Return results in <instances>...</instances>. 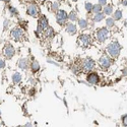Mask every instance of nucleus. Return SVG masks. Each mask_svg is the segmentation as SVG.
I'll use <instances>...</instances> for the list:
<instances>
[{
    "label": "nucleus",
    "mask_w": 127,
    "mask_h": 127,
    "mask_svg": "<svg viewBox=\"0 0 127 127\" xmlns=\"http://www.w3.org/2000/svg\"><path fill=\"white\" fill-rule=\"evenodd\" d=\"M84 8H86V10L88 11V13H91V12H93L94 4H92L91 2H86V4H84Z\"/></svg>",
    "instance_id": "a878e982"
},
{
    "label": "nucleus",
    "mask_w": 127,
    "mask_h": 127,
    "mask_svg": "<svg viewBox=\"0 0 127 127\" xmlns=\"http://www.w3.org/2000/svg\"><path fill=\"white\" fill-rule=\"evenodd\" d=\"M102 11H103V6H102L100 3L94 5V8H93V13H94V14H97V13L102 12Z\"/></svg>",
    "instance_id": "4be33fe9"
},
{
    "label": "nucleus",
    "mask_w": 127,
    "mask_h": 127,
    "mask_svg": "<svg viewBox=\"0 0 127 127\" xmlns=\"http://www.w3.org/2000/svg\"><path fill=\"white\" fill-rule=\"evenodd\" d=\"M14 54H15V50H14L13 46L10 44L5 45V47L3 48V55L5 56V58L11 59L14 56Z\"/></svg>",
    "instance_id": "0eeeda50"
},
{
    "label": "nucleus",
    "mask_w": 127,
    "mask_h": 127,
    "mask_svg": "<svg viewBox=\"0 0 127 127\" xmlns=\"http://www.w3.org/2000/svg\"><path fill=\"white\" fill-rule=\"evenodd\" d=\"M17 65L18 67L22 69V70H27L29 68V59L28 58H23V59H20L17 63Z\"/></svg>",
    "instance_id": "ddd939ff"
},
{
    "label": "nucleus",
    "mask_w": 127,
    "mask_h": 127,
    "mask_svg": "<svg viewBox=\"0 0 127 127\" xmlns=\"http://www.w3.org/2000/svg\"><path fill=\"white\" fill-rule=\"evenodd\" d=\"M99 3H100L102 6H105V5H107L108 0H99Z\"/></svg>",
    "instance_id": "c756f323"
},
{
    "label": "nucleus",
    "mask_w": 127,
    "mask_h": 127,
    "mask_svg": "<svg viewBox=\"0 0 127 127\" xmlns=\"http://www.w3.org/2000/svg\"><path fill=\"white\" fill-rule=\"evenodd\" d=\"M8 10H9V13H10V15H11V16H16V15L18 14L17 9H16L15 7L11 6V5L8 6Z\"/></svg>",
    "instance_id": "b1692460"
},
{
    "label": "nucleus",
    "mask_w": 127,
    "mask_h": 127,
    "mask_svg": "<svg viewBox=\"0 0 127 127\" xmlns=\"http://www.w3.org/2000/svg\"><path fill=\"white\" fill-rule=\"evenodd\" d=\"M31 68H32V71H33V73H36L40 70V64L39 62L37 60H33L31 63Z\"/></svg>",
    "instance_id": "a211bd4d"
},
{
    "label": "nucleus",
    "mask_w": 127,
    "mask_h": 127,
    "mask_svg": "<svg viewBox=\"0 0 127 127\" xmlns=\"http://www.w3.org/2000/svg\"><path fill=\"white\" fill-rule=\"evenodd\" d=\"M26 126H32V123H27Z\"/></svg>",
    "instance_id": "f704fd0d"
},
{
    "label": "nucleus",
    "mask_w": 127,
    "mask_h": 127,
    "mask_svg": "<svg viewBox=\"0 0 127 127\" xmlns=\"http://www.w3.org/2000/svg\"><path fill=\"white\" fill-rule=\"evenodd\" d=\"M67 20H69V18L65 10H58L56 12V23L59 26H64L66 25Z\"/></svg>",
    "instance_id": "20e7f679"
},
{
    "label": "nucleus",
    "mask_w": 127,
    "mask_h": 127,
    "mask_svg": "<svg viewBox=\"0 0 127 127\" xmlns=\"http://www.w3.org/2000/svg\"><path fill=\"white\" fill-rule=\"evenodd\" d=\"M68 18H69L70 22H72V23L76 22V20H77V12H76V10L72 9L71 11L69 12V14H68Z\"/></svg>",
    "instance_id": "6ab92c4d"
},
{
    "label": "nucleus",
    "mask_w": 127,
    "mask_h": 127,
    "mask_svg": "<svg viewBox=\"0 0 127 127\" xmlns=\"http://www.w3.org/2000/svg\"><path fill=\"white\" fill-rule=\"evenodd\" d=\"M78 27L81 30H86L89 27V22L87 18H79L78 19Z\"/></svg>",
    "instance_id": "2eb2a0df"
},
{
    "label": "nucleus",
    "mask_w": 127,
    "mask_h": 127,
    "mask_svg": "<svg viewBox=\"0 0 127 127\" xmlns=\"http://www.w3.org/2000/svg\"><path fill=\"white\" fill-rule=\"evenodd\" d=\"M114 10H113V6L111 4H107V5H105L104 8H103V12L106 14V15H111L113 14L114 12Z\"/></svg>",
    "instance_id": "dca6fc26"
},
{
    "label": "nucleus",
    "mask_w": 127,
    "mask_h": 127,
    "mask_svg": "<svg viewBox=\"0 0 127 127\" xmlns=\"http://www.w3.org/2000/svg\"><path fill=\"white\" fill-rule=\"evenodd\" d=\"M65 31L70 35H75L77 32V29H76V26L71 22V23H68L65 25Z\"/></svg>",
    "instance_id": "f8f14e48"
},
{
    "label": "nucleus",
    "mask_w": 127,
    "mask_h": 127,
    "mask_svg": "<svg viewBox=\"0 0 127 127\" xmlns=\"http://www.w3.org/2000/svg\"><path fill=\"white\" fill-rule=\"evenodd\" d=\"M122 16H123V14H122V11L120 9H117L116 11L113 13V17L116 19V20H120V19H122Z\"/></svg>",
    "instance_id": "5701e85b"
},
{
    "label": "nucleus",
    "mask_w": 127,
    "mask_h": 127,
    "mask_svg": "<svg viewBox=\"0 0 127 127\" xmlns=\"http://www.w3.org/2000/svg\"><path fill=\"white\" fill-rule=\"evenodd\" d=\"M27 13L32 17H37L39 15V8L35 3H30L27 7Z\"/></svg>",
    "instance_id": "6e6552de"
},
{
    "label": "nucleus",
    "mask_w": 127,
    "mask_h": 127,
    "mask_svg": "<svg viewBox=\"0 0 127 127\" xmlns=\"http://www.w3.org/2000/svg\"><path fill=\"white\" fill-rule=\"evenodd\" d=\"M99 64L103 69H108L112 64V61L108 56L104 55L99 59Z\"/></svg>",
    "instance_id": "9d476101"
},
{
    "label": "nucleus",
    "mask_w": 127,
    "mask_h": 127,
    "mask_svg": "<svg viewBox=\"0 0 127 127\" xmlns=\"http://www.w3.org/2000/svg\"><path fill=\"white\" fill-rule=\"evenodd\" d=\"M123 75H124L125 77H127V67L123 69Z\"/></svg>",
    "instance_id": "7c9ffc66"
},
{
    "label": "nucleus",
    "mask_w": 127,
    "mask_h": 127,
    "mask_svg": "<svg viewBox=\"0 0 127 127\" xmlns=\"http://www.w3.org/2000/svg\"><path fill=\"white\" fill-rule=\"evenodd\" d=\"M50 10L52 12H57L59 10V3L58 2H54L51 4V7H50Z\"/></svg>",
    "instance_id": "393cba45"
},
{
    "label": "nucleus",
    "mask_w": 127,
    "mask_h": 127,
    "mask_svg": "<svg viewBox=\"0 0 127 127\" xmlns=\"http://www.w3.org/2000/svg\"><path fill=\"white\" fill-rule=\"evenodd\" d=\"M3 2H5V3H9L10 2V0H2Z\"/></svg>",
    "instance_id": "72a5a7b5"
},
{
    "label": "nucleus",
    "mask_w": 127,
    "mask_h": 127,
    "mask_svg": "<svg viewBox=\"0 0 127 127\" xmlns=\"http://www.w3.org/2000/svg\"><path fill=\"white\" fill-rule=\"evenodd\" d=\"M44 35H45L46 38H48V39H52L53 37H54V35H55L54 29H53L52 27H48V28L44 31Z\"/></svg>",
    "instance_id": "4468645a"
},
{
    "label": "nucleus",
    "mask_w": 127,
    "mask_h": 127,
    "mask_svg": "<svg viewBox=\"0 0 127 127\" xmlns=\"http://www.w3.org/2000/svg\"><path fill=\"white\" fill-rule=\"evenodd\" d=\"M109 36H110V32L107 28H102V29L98 30L96 33V38L99 43H104V42L109 38Z\"/></svg>",
    "instance_id": "7ed1b4c3"
},
{
    "label": "nucleus",
    "mask_w": 127,
    "mask_h": 127,
    "mask_svg": "<svg viewBox=\"0 0 127 127\" xmlns=\"http://www.w3.org/2000/svg\"><path fill=\"white\" fill-rule=\"evenodd\" d=\"M0 68L1 69H4L5 68V60L1 58V60H0Z\"/></svg>",
    "instance_id": "c85d7f7f"
},
{
    "label": "nucleus",
    "mask_w": 127,
    "mask_h": 127,
    "mask_svg": "<svg viewBox=\"0 0 127 127\" xmlns=\"http://www.w3.org/2000/svg\"><path fill=\"white\" fill-rule=\"evenodd\" d=\"M10 25H11V22H10L9 19H4V22H3V29L7 30L10 27Z\"/></svg>",
    "instance_id": "bb28decb"
},
{
    "label": "nucleus",
    "mask_w": 127,
    "mask_h": 127,
    "mask_svg": "<svg viewBox=\"0 0 127 127\" xmlns=\"http://www.w3.org/2000/svg\"><path fill=\"white\" fill-rule=\"evenodd\" d=\"M49 27V24H48V19L45 15H41L39 20H38V27H37V31H36V35H39Z\"/></svg>",
    "instance_id": "f03ea898"
},
{
    "label": "nucleus",
    "mask_w": 127,
    "mask_h": 127,
    "mask_svg": "<svg viewBox=\"0 0 127 127\" xmlns=\"http://www.w3.org/2000/svg\"><path fill=\"white\" fill-rule=\"evenodd\" d=\"M121 45L118 43L117 41H114L112 42V43H110L108 46H107V49H106V51H107L108 54L112 57V58H117L120 54V51H121Z\"/></svg>",
    "instance_id": "f257e3e1"
},
{
    "label": "nucleus",
    "mask_w": 127,
    "mask_h": 127,
    "mask_svg": "<svg viewBox=\"0 0 127 127\" xmlns=\"http://www.w3.org/2000/svg\"><path fill=\"white\" fill-rule=\"evenodd\" d=\"M81 67L83 71L87 72H91L94 68H95V61L91 58H87L81 61Z\"/></svg>",
    "instance_id": "423d86ee"
},
{
    "label": "nucleus",
    "mask_w": 127,
    "mask_h": 127,
    "mask_svg": "<svg viewBox=\"0 0 127 127\" xmlns=\"http://www.w3.org/2000/svg\"><path fill=\"white\" fill-rule=\"evenodd\" d=\"M115 20H116V19H115L114 17H108L107 19H106V26H107L108 29H111V28L114 27Z\"/></svg>",
    "instance_id": "412c9836"
},
{
    "label": "nucleus",
    "mask_w": 127,
    "mask_h": 127,
    "mask_svg": "<svg viewBox=\"0 0 127 127\" xmlns=\"http://www.w3.org/2000/svg\"><path fill=\"white\" fill-rule=\"evenodd\" d=\"M122 5L123 6H127V0H123V1H122Z\"/></svg>",
    "instance_id": "473e14b6"
},
{
    "label": "nucleus",
    "mask_w": 127,
    "mask_h": 127,
    "mask_svg": "<svg viewBox=\"0 0 127 127\" xmlns=\"http://www.w3.org/2000/svg\"><path fill=\"white\" fill-rule=\"evenodd\" d=\"M11 79H12V81L14 83H19L20 81H22V79H23V76H22L20 73L15 72V73H13V75L11 76Z\"/></svg>",
    "instance_id": "aec40b11"
},
{
    "label": "nucleus",
    "mask_w": 127,
    "mask_h": 127,
    "mask_svg": "<svg viewBox=\"0 0 127 127\" xmlns=\"http://www.w3.org/2000/svg\"><path fill=\"white\" fill-rule=\"evenodd\" d=\"M122 124H123V126L127 127V114L122 116Z\"/></svg>",
    "instance_id": "cd10ccee"
},
{
    "label": "nucleus",
    "mask_w": 127,
    "mask_h": 127,
    "mask_svg": "<svg viewBox=\"0 0 127 127\" xmlns=\"http://www.w3.org/2000/svg\"><path fill=\"white\" fill-rule=\"evenodd\" d=\"M92 41H93V40H92L91 36L88 35V34H82V35H80L79 38H78L79 44H80L81 46H83V47L90 46V45L92 44Z\"/></svg>",
    "instance_id": "1a4fd4ad"
},
{
    "label": "nucleus",
    "mask_w": 127,
    "mask_h": 127,
    "mask_svg": "<svg viewBox=\"0 0 127 127\" xmlns=\"http://www.w3.org/2000/svg\"><path fill=\"white\" fill-rule=\"evenodd\" d=\"M10 36H11V38L15 41H22L24 36H25L24 30L20 27H16V28L11 30V32H10Z\"/></svg>",
    "instance_id": "39448f33"
},
{
    "label": "nucleus",
    "mask_w": 127,
    "mask_h": 127,
    "mask_svg": "<svg viewBox=\"0 0 127 127\" xmlns=\"http://www.w3.org/2000/svg\"><path fill=\"white\" fill-rule=\"evenodd\" d=\"M48 62H49V63H51V64H54V65H56V66H59V64H57V63H55L54 61H52V60H48Z\"/></svg>",
    "instance_id": "2f4dec72"
},
{
    "label": "nucleus",
    "mask_w": 127,
    "mask_h": 127,
    "mask_svg": "<svg viewBox=\"0 0 127 127\" xmlns=\"http://www.w3.org/2000/svg\"><path fill=\"white\" fill-rule=\"evenodd\" d=\"M87 80L90 84H94V86H96L100 82V77L98 75V73L96 72H90L88 76H87Z\"/></svg>",
    "instance_id": "9b49d317"
},
{
    "label": "nucleus",
    "mask_w": 127,
    "mask_h": 127,
    "mask_svg": "<svg viewBox=\"0 0 127 127\" xmlns=\"http://www.w3.org/2000/svg\"><path fill=\"white\" fill-rule=\"evenodd\" d=\"M105 16H106V14L104 12H99L97 14H95L93 20H94L95 23H101L103 19H105Z\"/></svg>",
    "instance_id": "f3484780"
}]
</instances>
